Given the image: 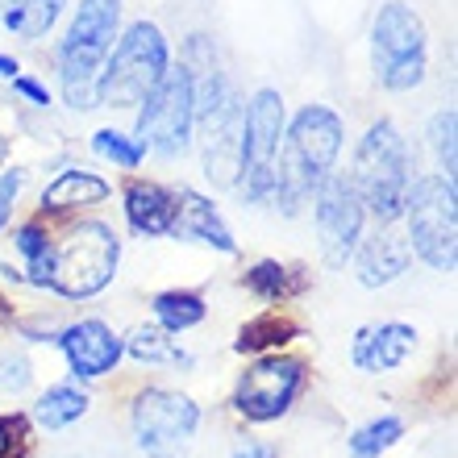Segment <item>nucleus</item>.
I'll use <instances>...</instances> for the list:
<instances>
[{"instance_id":"nucleus-1","label":"nucleus","mask_w":458,"mask_h":458,"mask_svg":"<svg viewBox=\"0 0 458 458\" xmlns=\"http://www.w3.org/2000/svg\"><path fill=\"white\" fill-rule=\"evenodd\" d=\"M346 125L329 105H304L296 117L284 125V146L276 163V188L271 200L284 213H301V205L313 196V188L326 180L342 155Z\"/></svg>"},{"instance_id":"nucleus-2","label":"nucleus","mask_w":458,"mask_h":458,"mask_svg":"<svg viewBox=\"0 0 458 458\" xmlns=\"http://www.w3.org/2000/svg\"><path fill=\"white\" fill-rule=\"evenodd\" d=\"M121 30V0H80L59 42V92L67 109H97V75Z\"/></svg>"},{"instance_id":"nucleus-3","label":"nucleus","mask_w":458,"mask_h":458,"mask_svg":"<svg viewBox=\"0 0 458 458\" xmlns=\"http://www.w3.org/2000/svg\"><path fill=\"white\" fill-rule=\"evenodd\" d=\"M350 183H354L362 208L379 225L400 221L404 196H409V183H412V150L396 121L384 117L375 125H367V133L359 138V150H354Z\"/></svg>"},{"instance_id":"nucleus-4","label":"nucleus","mask_w":458,"mask_h":458,"mask_svg":"<svg viewBox=\"0 0 458 458\" xmlns=\"http://www.w3.org/2000/svg\"><path fill=\"white\" fill-rule=\"evenodd\" d=\"M121 263V238L105 221H80L63 238H50L42 288L63 301H92L113 284Z\"/></svg>"},{"instance_id":"nucleus-5","label":"nucleus","mask_w":458,"mask_h":458,"mask_svg":"<svg viewBox=\"0 0 458 458\" xmlns=\"http://www.w3.org/2000/svg\"><path fill=\"white\" fill-rule=\"evenodd\" d=\"M171 67L167 34L155 21H133L113 42L97 75V109H138Z\"/></svg>"},{"instance_id":"nucleus-6","label":"nucleus","mask_w":458,"mask_h":458,"mask_svg":"<svg viewBox=\"0 0 458 458\" xmlns=\"http://www.w3.org/2000/svg\"><path fill=\"white\" fill-rule=\"evenodd\" d=\"M371 72L375 84L387 92H412L429 72V30L421 13L404 0L379 4L371 21Z\"/></svg>"},{"instance_id":"nucleus-7","label":"nucleus","mask_w":458,"mask_h":458,"mask_svg":"<svg viewBox=\"0 0 458 458\" xmlns=\"http://www.w3.org/2000/svg\"><path fill=\"white\" fill-rule=\"evenodd\" d=\"M409 250L434 271H454L458 259V188L446 175H417L404 196Z\"/></svg>"},{"instance_id":"nucleus-8","label":"nucleus","mask_w":458,"mask_h":458,"mask_svg":"<svg viewBox=\"0 0 458 458\" xmlns=\"http://www.w3.org/2000/svg\"><path fill=\"white\" fill-rule=\"evenodd\" d=\"M284 125H288V109H284V97L276 88H259L242 105V171L238 183H233L242 205H267L271 200Z\"/></svg>"},{"instance_id":"nucleus-9","label":"nucleus","mask_w":458,"mask_h":458,"mask_svg":"<svg viewBox=\"0 0 458 458\" xmlns=\"http://www.w3.org/2000/svg\"><path fill=\"white\" fill-rule=\"evenodd\" d=\"M133 138L158 158H183L196 142V100L183 67H167L158 88L138 105Z\"/></svg>"},{"instance_id":"nucleus-10","label":"nucleus","mask_w":458,"mask_h":458,"mask_svg":"<svg viewBox=\"0 0 458 458\" xmlns=\"http://www.w3.org/2000/svg\"><path fill=\"white\" fill-rule=\"evenodd\" d=\"M304 384H309V367L304 359L296 354H263V359H254L246 371L238 375V387H233V412L246 417L254 425H267V421H279V417H288L292 404L301 400Z\"/></svg>"},{"instance_id":"nucleus-11","label":"nucleus","mask_w":458,"mask_h":458,"mask_svg":"<svg viewBox=\"0 0 458 458\" xmlns=\"http://www.w3.org/2000/svg\"><path fill=\"white\" fill-rule=\"evenodd\" d=\"M130 425H133L138 450L163 454V450L183 446L188 437H196V429H200V404L192 396H183V392H171V387H146L133 400Z\"/></svg>"},{"instance_id":"nucleus-12","label":"nucleus","mask_w":458,"mask_h":458,"mask_svg":"<svg viewBox=\"0 0 458 458\" xmlns=\"http://www.w3.org/2000/svg\"><path fill=\"white\" fill-rule=\"evenodd\" d=\"M309 200H313V225H317V238H321L326 263L346 267L362 238V217H367V208H362L350 175H334L329 171L326 180L313 188Z\"/></svg>"},{"instance_id":"nucleus-13","label":"nucleus","mask_w":458,"mask_h":458,"mask_svg":"<svg viewBox=\"0 0 458 458\" xmlns=\"http://www.w3.org/2000/svg\"><path fill=\"white\" fill-rule=\"evenodd\" d=\"M196 142L205 155V180L213 188H233L242 171V100L229 92L208 117L196 121Z\"/></svg>"},{"instance_id":"nucleus-14","label":"nucleus","mask_w":458,"mask_h":458,"mask_svg":"<svg viewBox=\"0 0 458 458\" xmlns=\"http://www.w3.org/2000/svg\"><path fill=\"white\" fill-rule=\"evenodd\" d=\"M59 350L75 379H100V375L117 371V362L125 359V338L113 334V326H105L100 317L75 321L59 334Z\"/></svg>"},{"instance_id":"nucleus-15","label":"nucleus","mask_w":458,"mask_h":458,"mask_svg":"<svg viewBox=\"0 0 458 458\" xmlns=\"http://www.w3.org/2000/svg\"><path fill=\"white\" fill-rule=\"evenodd\" d=\"M412 350H417V329L409 321H375V326H362L354 334L350 359L362 375H387L400 371Z\"/></svg>"},{"instance_id":"nucleus-16","label":"nucleus","mask_w":458,"mask_h":458,"mask_svg":"<svg viewBox=\"0 0 458 458\" xmlns=\"http://www.w3.org/2000/svg\"><path fill=\"white\" fill-rule=\"evenodd\" d=\"M350 263H354V276H359L362 288H387V284H396L412 263L409 238L396 233V221H392V225H379L371 238H359Z\"/></svg>"},{"instance_id":"nucleus-17","label":"nucleus","mask_w":458,"mask_h":458,"mask_svg":"<svg viewBox=\"0 0 458 458\" xmlns=\"http://www.w3.org/2000/svg\"><path fill=\"white\" fill-rule=\"evenodd\" d=\"M171 238L200 242V246H213V250H221V254H238L233 229L225 225V217L217 213V205H213L208 196L192 192V188H180V192H175V221H171Z\"/></svg>"},{"instance_id":"nucleus-18","label":"nucleus","mask_w":458,"mask_h":458,"mask_svg":"<svg viewBox=\"0 0 458 458\" xmlns=\"http://www.w3.org/2000/svg\"><path fill=\"white\" fill-rule=\"evenodd\" d=\"M121 200H125V221H130L133 233L142 238H167L171 221H175V192L163 188L155 180H125L121 188Z\"/></svg>"},{"instance_id":"nucleus-19","label":"nucleus","mask_w":458,"mask_h":458,"mask_svg":"<svg viewBox=\"0 0 458 458\" xmlns=\"http://www.w3.org/2000/svg\"><path fill=\"white\" fill-rule=\"evenodd\" d=\"M109 196H113V183L100 180L97 171H59V175L42 188V213H47V217H59V213H72V208L105 205Z\"/></svg>"},{"instance_id":"nucleus-20","label":"nucleus","mask_w":458,"mask_h":458,"mask_svg":"<svg viewBox=\"0 0 458 458\" xmlns=\"http://www.w3.org/2000/svg\"><path fill=\"white\" fill-rule=\"evenodd\" d=\"M242 284H246V292L259 296V301L284 304L309 288V276H304V267H284L279 259H259L254 267H246Z\"/></svg>"},{"instance_id":"nucleus-21","label":"nucleus","mask_w":458,"mask_h":458,"mask_svg":"<svg viewBox=\"0 0 458 458\" xmlns=\"http://www.w3.org/2000/svg\"><path fill=\"white\" fill-rule=\"evenodd\" d=\"M63 9H67V0H4L0 4V21H4V30L13 38L38 42V38H47L59 25Z\"/></svg>"},{"instance_id":"nucleus-22","label":"nucleus","mask_w":458,"mask_h":458,"mask_svg":"<svg viewBox=\"0 0 458 458\" xmlns=\"http://www.w3.org/2000/svg\"><path fill=\"white\" fill-rule=\"evenodd\" d=\"M301 334H304L301 321H292V317L279 313V309H267V313H259L254 321H246V326L238 329L233 350H238V354H271V350H284L288 342H296Z\"/></svg>"},{"instance_id":"nucleus-23","label":"nucleus","mask_w":458,"mask_h":458,"mask_svg":"<svg viewBox=\"0 0 458 458\" xmlns=\"http://www.w3.org/2000/svg\"><path fill=\"white\" fill-rule=\"evenodd\" d=\"M150 313H155L158 329H167V334H188V329H196L208 317V304L200 292L167 288V292H155V296H150Z\"/></svg>"},{"instance_id":"nucleus-24","label":"nucleus","mask_w":458,"mask_h":458,"mask_svg":"<svg viewBox=\"0 0 458 458\" xmlns=\"http://www.w3.org/2000/svg\"><path fill=\"white\" fill-rule=\"evenodd\" d=\"M88 409H92V400H88L84 387H75V384H55V387H47V392L38 396L34 421L42 425V429H50V434H59V429L75 425L80 417H88Z\"/></svg>"},{"instance_id":"nucleus-25","label":"nucleus","mask_w":458,"mask_h":458,"mask_svg":"<svg viewBox=\"0 0 458 458\" xmlns=\"http://www.w3.org/2000/svg\"><path fill=\"white\" fill-rule=\"evenodd\" d=\"M125 354H130L133 362H167V367H192V354L183 346H175V338H171L167 329L158 326H138L125 338Z\"/></svg>"},{"instance_id":"nucleus-26","label":"nucleus","mask_w":458,"mask_h":458,"mask_svg":"<svg viewBox=\"0 0 458 458\" xmlns=\"http://www.w3.org/2000/svg\"><path fill=\"white\" fill-rule=\"evenodd\" d=\"M425 138H429V150H434V163H437V175L454 180L458 171V117L454 109H437L425 125Z\"/></svg>"},{"instance_id":"nucleus-27","label":"nucleus","mask_w":458,"mask_h":458,"mask_svg":"<svg viewBox=\"0 0 458 458\" xmlns=\"http://www.w3.org/2000/svg\"><path fill=\"white\" fill-rule=\"evenodd\" d=\"M404 437V421L400 417H375V421L359 425L350 434V458H379Z\"/></svg>"},{"instance_id":"nucleus-28","label":"nucleus","mask_w":458,"mask_h":458,"mask_svg":"<svg viewBox=\"0 0 458 458\" xmlns=\"http://www.w3.org/2000/svg\"><path fill=\"white\" fill-rule=\"evenodd\" d=\"M13 246L25 254V284H34V288H42V279H47V259H50V233L38 221H30V225H21L17 233H13Z\"/></svg>"},{"instance_id":"nucleus-29","label":"nucleus","mask_w":458,"mask_h":458,"mask_svg":"<svg viewBox=\"0 0 458 458\" xmlns=\"http://www.w3.org/2000/svg\"><path fill=\"white\" fill-rule=\"evenodd\" d=\"M92 150L100 158H109L113 167H121V171H138L146 158V146L133 133H121V130H97L92 133Z\"/></svg>"},{"instance_id":"nucleus-30","label":"nucleus","mask_w":458,"mask_h":458,"mask_svg":"<svg viewBox=\"0 0 458 458\" xmlns=\"http://www.w3.org/2000/svg\"><path fill=\"white\" fill-rule=\"evenodd\" d=\"M30 379H34V362L25 359L21 350H4L0 354V392L17 396V392L30 387Z\"/></svg>"},{"instance_id":"nucleus-31","label":"nucleus","mask_w":458,"mask_h":458,"mask_svg":"<svg viewBox=\"0 0 458 458\" xmlns=\"http://www.w3.org/2000/svg\"><path fill=\"white\" fill-rule=\"evenodd\" d=\"M30 446V421L21 412H0V458H21Z\"/></svg>"},{"instance_id":"nucleus-32","label":"nucleus","mask_w":458,"mask_h":458,"mask_svg":"<svg viewBox=\"0 0 458 458\" xmlns=\"http://www.w3.org/2000/svg\"><path fill=\"white\" fill-rule=\"evenodd\" d=\"M25 188V171L13 167V171H0V229L9 225L13 208H17V196H21Z\"/></svg>"},{"instance_id":"nucleus-33","label":"nucleus","mask_w":458,"mask_h":458,"mask_svg":"<svg viewBox=\"0 0 458 458\" xmlns=\"http://www.w3.org/2000/svg\"><path fill=\"white\" fill-rule=\"evenodd\" d=\"M13 92H17V97H25L30 100V105H34V109H50V105H55V97H50V88L42 84V80H34V75H13Z\"/></svg>"},{"instance_id":"nucleus-34","label":"nucleus","mask_w":458,"mask_h":458,"mask_svg":"<svg viewBox=\"0 0 458 458\" xmlns=\"http://www.w3.org/2000/svg\"><path fill=\"white\" fill-rule=\"evenodd\" d=\"M229 458H279V446L276 442H263V437H246V442L233 446Z\"/></svg>"},{"instance_id":"nucleus-35","label":"nucleus","mask_w":458,"mask_h":458,"mask_svg":"<svg viewBox=\"0 0 458 458\" xmlns=\"http://www.w3.org/2000/svg\"><path fill=\"white\" fill-rule=\"evenodd\" d=\"M17 72H21V63L13 59V55H0V80H13Z\"/></svg>"},{"instance_id":"nucleus-36","label":"nucleus","mask_w":458,"mask_h":458,"mask_svg":"<svg viewBox=\"0 0 458 458\" xmlns=\"http://www.w3.org/2000/svg\"><path fill=\"white\" fill-rule=\"evenodd\" d=\"M4 158H9V138L0 133V167H4Z\"/></svg>"},{"instance_id":"nucleus-37","label":"nucleus","mask_w":458,"mask_h":458,"mask_svg":"<svg viewBox=\"0 0 458 458\" xmlns=\"http://www.w3.org/2000/svg\"><path fill=\"white\" fill-rule=\"evenodd\" d=\"M150 458H171V454H167V450H163V454H150Z\"/></svg>"},{"instance_id":"nucleus-38","label":"nucleus","mask_w":458,"mask_h":458,"mask_svg":"<svg viewBox=\"0 0 458 458\" xmlns=\"http://www.w3.org/2000/svg\"><path fill=\"white\" fill-rule=\"evenodd\" d=\"M0 4H4V0H0Z\"/></svg>"}]
</instances>
